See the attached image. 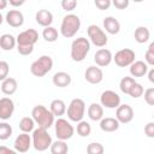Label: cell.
Listing matches in <instances>:
<instances>
[{
	"label": "cell",
	"mask_w": 154,
	"mask_h": 154,
	"mask_svg": "<svg viewBox=\"0 0 154 154\" xmlns=\"http://www.w3.org/2000/svg\"><path fill=\"white\" fill-rule=\"evenodd\" d=\"M91 132V126L88 122L85 120H81L78 122L77 124V134L81 136V137H88Z\"/></svg>",
	"instance_id": "32"
},
{
	"label": "cell",
	"mask_w": 154,
	"mask_h": 154,
	"mask_svg": "<svg viewBox=\"0 0 154 154\" xmlns=\"http://www.w3.org/2000/svg\"><path fill=\"white\" fill-rule=\"evenodd\" d=\"M49 150H51V154H67L69 147L65 141L57 140L55 142H52Z\"/></svg>",
	"instance_id": "28"
},
{
	"label": "cell",
	"mask_w": 154,
	"mask_h": 154,
	"mask_svg": "<svg viewBox=\"0 0 154 154\" xmlns=\"http://www.w3.org/2000/svg\"><path fill=\"white\" fill-rule=\"evenodd\" d=\"M144 63L148 65V66H153L154 65V42H152L148 47V49L146 51V54H144Z\"/></svg>",
	"instance_id": "36"
},
{
	"label": "cell",
	"mask_w": 154,
	"mask_h": 154,
	"mask_svg": "<svg viewBox=\"0 0 154 154\" xmlns=\"http://www.w3.org/2000/svg\"><path fill=\"white\" fill-rule=\"evenodd\" d=\"M8 72H10V66L7 61L0 60V81L1 82L8 77Z\"/></svg>",
	"instance_id": "37"
},
{
	"label": "cell",
	"mask_w": 154,
	"mask_h": 154,
	"mask_svg": "<svg viewBox=\"0 0 154 154\" xmlns=\"http://www.w3.org/2000/svg\"><path fill=\"white\" fill-rule=\"evenodd\" d=\"M90 51V42L87 37H77L71 43V58L73 61H83Z\"/></svg>",
	"instance_id": "4"
},
{
	"label": "cell",
	"mask_w": 154,
	"mask_h": 154,
	"mask_svg": "<svg viewBox=\"0 0 154 154\" xmlns=\"http://www.w3.org/2000/svg\"><path fill=\"white\" fill-rule=\"evenodd\" d=\"M52 144V137L48 134L46 129L37 128L32 131V137H31V146L38 150V152H45L47 150Z\"/></svg>",
	"instance_id": "5"
},
{
	"label": "cell",
	"mask_w": 154,
	"mask_h": 154,
	"mask_svg": "<svg viewBox=\"0 0 154 154\" xmlns=\"http://www.w3.org/2000/svg\"><path fill=\"white\" fill-rule=\"evenodd\" d=\"M84 78L90 84H99L103 79V72L97 66H89L84 72Z\"/></svg>",
	"instance_id": "15"
},
{
	"label": "cell",
	"mask_w": 154,
	"mask_h": 154,
	"mask_svg": "<svg viewBox=\"0 0 154 154\" xmlns=\"http://www.w3.org/2000/svg\"><path fill=\"white\" fill-rule=\"evenodd\" d=\"M35 19L38 25L47 28V26H51V24L53 23V14L48 10H38L35 14Z\"/></svg>",
	"instance_id": "18"
},
{
	"label": "cell",
	"mask_w": 154,
	"mask_h": 154,
	"mask_svg": "<svg viewBox=\"0 0 154 154\" xmlns=\"http://www.w3.org/2000/svg\"><path fill=\"white\" fill-rule=\"evenodd\" d=\"M87 32H88V36H89V42H91L94 46L99 47V48H102L107 45V35L106 32L97 26L96 24H91L87 28Z\"/></svg>",
	"instance_id": "9"
},
{
	"label": "cell",
	"mask_w": 154,
	"mask_h": 154,
	"mask_svg": "<svg viewBox=\"0 0 154 154\" xmlns=\"http://www.w3.org/2000/svg\"><path fill=\"white\" fill-rule=\"evenodd\" d=\"M148 72V65L142 60H136L130 65V75L134 77H143Z\"/></svg>",
	"instance_id": "20"
},
{
	"label": "cell",
	"mask_w": 154,
	"mask_h": 154,
	"mask_svg": "<svg viewBox=\"0 0 154 154\" xmlns=\"http://www.w3.org/2000/svg\"><path fill=\"white\" fill-rule=\"evenodd\" d=\"M53 67V59L49 55H41L30 65V72L35 77L46 76Z\"/></svg>",
	"instance_id": "6"
},
{
	"label": "cell",
	"mask_w": 154,
	"mask_h": 154,
	"mask_svg": "<svg viewBox=\"0 0 154 154\" xmlns=\"http://www.w3.org/2000/svg\"><path fill=\"white\" fill-rule=\"evenodd\" d=\"M81 28V19L77 14L70 13L66 14L63 20H61V25H60V34L65 37V38H71L73 37L77 31Z\"/></svg>",
	"instance_id": "3"
},
{
	"label": "cell",
	"mask_w": 154,
	"mask_h": 154,
	"mask_svg": "<svg viewBox=\"0 0 154 154\" xmlns=\"http://www.w3.org/2000/svg\"><path fill=\"white\" fill-rule=\"evenodd\" d=\"M88 117L94 122L101 120L103 118V107L96 102L90 103L88 107Z\"/></svg>",
	"instance_id": "24"
},
{
	"label": "cell",
	"mask_w": 154,
	"mask_h": 154,
	"mask_svg": "<svg viewBox=\"0 0 154 154\" xmlns=\"http://www.w3.org/2000/svg\"><path fill=\"white\" fill-rule=\"evenodd\" d=\"M34 126H35V122L32 120L31 117H23L19 122V129L22 130V132L29 134L30 131H34Z\"/></svg>",
	"instance_id": "30"
},
{
	"label": "cell",
	"mask_w": 154,
	"mask_h": 154,
	"mask_svg": "<svg viewBox=\"0 0 154 154\" xmlns=\"http://www.w3.org/2000/svg\"><path fill=\"white\" fill-rule=\"evenodd\" d=\"M135 58H136V55H135V52L132 49H130V48H123V49L118 51L114 54V57H113L112 60H114V63H116L117 66H119V67H126V66H130L135 61Z\"/></svg>",
	"instance_id": "10"
},
{
	"label": "cell",
	"mask_w": 154,
	"mask_h": 154,
	"mask_svg": "<svg viewBox=\"0 0 154 154\" xmlns=\"http://www.w3.org/2000/svg\"><path fill=\"white\" fill-rule=\"evenodd\" d=\"M116 119L119 122V124H128L134 119V109L130 105L124 103L119 105L116 111Z\"/></svg>",
	"instance_id": "12"
},
{
	"label": "cell",
	"mask_w": 154,
	"mask_h": 154,
	"mask_svg": "<svg viewBox=\"0 0 154 154\" xmlns=\"http://www.w3.org/2000/svg\"><path fill=\"white\" fill-rule=\"evenodd\" d=\"M16 37L11 34H4L0 36V48L4 51H11L16 47Z\"/></svg>",
	"instance_id": "26"
},
{
	"label": "cell",
	"mask_w": 154,
	"mask_h": 154,
	"mask_svg": "<svg viewBox=\"0 0 154 154\" xmlns=\"http://www.w3.org/2000/svg\"><path fill=\"white\" fill-rule=\"evenodd\" d=\"M144 134H146L149 138H153V137H154V123H153V122H149V123L144 126Z\"/></svg>",
	"instance_id": "42"
},
{
	"label": "cell",
	"mask_w": 154,
	"mask_h": 154,
	"mask_svg": "<svg viewBox=\"0 0 154 154\" xmlns=\"http://www.w3.org/2000/svg\"><path fill=\"white\" fill-rule=\"evenodd\" d=\"M14 112V102L10 97L0 99V119L7 120L12 117Z\"/></svg>",
	"instance_id": "14"
},
{
	"label": "cell",
	"mask_w": 154,
	"mask_h": 154,
	"mask_svg": "<svg viewBox=\"0 0 154 154\" xmlns=\"http://www.w3.org/2000/svg\"><path fill=\"white\" fill-rule=\"evenodd\" d=\"M7 4H8V1H7V0H0V10L6 8Z\"/></svg>",
	"instance_id": "46"
},
{
	"label": "cell",
	"mask_w": 154,
	"mask_h": 154,
	"mask_svg": "<svg viewBox=\"0 0 154 154\" xmlns=\"http://www.w3.org/2000/svg\"><path fill=\"white\" fill-rule=\"evenodd\" d=\"M24 0H10L8 1V4L11 5V6H14V7H19V6H22V5H24Z\"/></svg>",
	"instance_id": "44"
},
{
	"label": "cell",
	"mask_w": 154,
	"mask_h": 154,
	"mask_svg": "<svg viewBox=\"0 0 154 154\" xmlns=\"http://www.w3.org/2000/svg\"><path fill=\"white\" fill-rule=\"evenodd\" d=\"M119 122L116 119V118H112V117H106V118H102L100 120V129L105 132H113V131H117L119 129Z\"/></svg>",
	"instance_id": "22"
},
{
	"label": "cell",
	"mask_w": 154,
	"mask_h": 154,
	"mask_svg": "<svg viewBox=\"0 0 154 154\" xmlns=\"http://www.w3.org/2000/svg\"><path fill=\"white\" fill-rule=\"evenodd\" d=\"M148 78L152 83H154V69H148Z\"/></svg>",
	"instance_id": "45"
},
{
	"label": "cell",
	"mask_w": 154,
	"mask_h": 154,
	"mask_svg": "<svg viewBox=\"0 0 154 154\" xmlns=\"http://www.w3.org/2000/svg\"><path fill=\"white\" fill-rule=\"evenodd\" d=\"M11 135H12V126L6 122L0 123V140L1 141L8 140Z\"/></svg>",
	"instance_id": "33"
},
{
	"label": "cell",
	"mask_w": 154,
	"mask_h": 154,
	"mask_svg": "<svg viewBox=\"0 0 154 154\" xmlns=\"http://www.w3.org/2000/svg\"><path fill=\"white\" fill-rule=\"evenodd\" d=\"M2 22H4V18H2V14H1V13H0V24H1V23H2Z\"/></svg>",
	"instance_id": "47"
},
{
	"label": "cell",
	"mask_w": 154,
	"mask_h": 154,
	"mask_svg": "<svg viewBox=\"0 0 154 154\" xmlns=\"http://www.w3.org/2000/svg\"><path fill=\"white\" fill-rule=\"evenodd\" d=\"M77 6V1L76 0H63L61 1V7L65 11H73Z\"/></svg>",
	"instance_id": "39"
},
{
	"label": "cell",
	"mask_w": 154,
	"mask_h": 154,
	"mask_svg": "<svg viewBox=\"0 0 154 154\" xmlns=\"http://www.w3.org/2000/svg\"><path fill=\"white\" fill-rule=\"evenodd\" d=\"M17 88H18V83L14 78L12 77H7L6 79H4L1 82V91L5 94V95H13L16 91H17Z\"/></svg>",
	"instance_id": "23"
},
{
	"label": "cell",
	"mask_w": 154,
	"mask_h": 154,
	"mask_svg": "<svg viewBox=\"0 0 154 154\" xmlns=\"http://www.w3.org/2000/svg\"><path fill=\"white\" fill-rule=\"evenodd\" d=\"M144 94V101L149 105V106H153L154 105V88H148L143 91Z\"/></svg>",
	"instance_id": "38"
},
{
	"label": "cell",
	"mask_w": 154,
	"mask_h": 154,
	"mask_svg": "<svg viewBox=\"0 0 154 154\" xmlns=\"http://www.w3.org/2000/svg\"><path fill=\"white\" fill-rule=\"evenodd\" d=\"M54 126H55V136L60 141H67L75 134V129L71 125V123L64 118H58L54 122Z\"/></svg>",
	"instance_id": "8"
},
{
	"label": "cell",
	"mask_w": 154,
	"mask_h": 154,
	"mask_svg": "<svg viewBox=\"0 0 154 154\" xmlns=\"http://www.w3.org/2000/svg\"><path fill=\"white\" fill-rule=\"evenodd\" d=\"M38 40V32L35 29H26L16 37L17 51L22 55H29L34 51V45Z\"/></svg>",
	"instance_id": "1"
},
{
	"label": "cell",
	"mask_w": 154,
	"mask_h": 154,
	"mask_svg": "<svg viewBox=\"0 0 154 154\" xmlns=\"http://www.w3.org/2000/svg\"><path fill=\"white\" fill-rule=\"evenodd\" d=\"M58 36H59V32L58 30L54 28V26H47L43 29L42 31V37L47 41V42H55L58 40Z\"/></svg>",
	"instance_id": "29"
},
{
	"label": "cell",
	"mask_w": 154,
	"mask_h": 154,
	"mask_svg": "<svg viewBox=\"0 0 154 154\" xmlns=\"http://www.w3.org/2000/svg\"><path fill=\"white\" fill-rule=\"evenodd\" d=\"M113 57H112V53L109 49L107 48H100L99 51H96V53L94 54V61L96 63L97 66L100 67H105V66H108L112 61Z\"/></svg>",
	"instance_id": "16"
},
{
	"label": "cell",
	"mask_w": 154,
	"mask_h": 154,
	"mask_svg": "<svg viewBox=\"0 0 154 154\" xmlns=\"http://www.w3.org/2000/svg\"><path fill=\"white\" fill-rule=\"evenodd\" d=\"M49 111L52 112V114H53L54 117L60 118V117L64 116L65 112H66V105H65V102H64L63 100H60V99H54V100L51 102V105H49Z\"/></svg>",
	"instance_id": "25"
},
{
	"label": "cell",
	"mask_w": 154,
	"mask_h": 154,
	"mask_svg": "<svg viewBox=\"0 0 154 154\" xmlns=\"http://www.w3.org/2000/svg\"><path fill=\"white\" fill-rule=\"evenodd\" d=\"M102 24H103V29L106 30V32H108L111 35H116L120 30V23L118 22V19H116L112 16L105 17Z\"/></svg>",
	"instance_id": "19"
},
{
	"label": "cell",
	"mask_w": 154,
	"mask_h": 154,
	"mask_svg": "<svg viewBox=\"0 0 154 154\" xmlns=\"http://www.w3.org/2000/svg\"><path fill=\"white\" fill-rule=\"evenodd\" d=\"M13 147H14V150L17 153L28 152L30 149V147H31V137L29 136V134H25V132L19 134L14 140Z\"/></svg>",
	"instance_id": "13"
},
{
	"label": "cell",
	"mask_w": 154,
	"mask_h": 154,
	"mask_svg": "<svg viewBox=\"0 0 154 154\" xmlns=\"http://www.w3.org/2000/svg\"><path fill=\"white\" fill-rule=\"evenodd\" d=\"M111 4H113V6L118 10H125L129 6V0H114Z\"/></svg>",
	"instance_id": "41"
},
{
	"label": "cell",
	"mask_w": 154,
	"mask_h": 154,
	"mask_svg": "<svg viewBox=\"0 0 154 154\" xmlns=\"http://www.w3.org/2000/svg\"><path fill=\"white\" fill-rule=\"evenodd\" d=\"M135 83H136L135 78H132V77H130V76H125V77H123V78L120 79V82H119V88H120L122 93L129 94L130 89L132 88V85H134Z\"/></svg>",
	"instance_id": "31"
},
{
	"label": "cell",
	"mask_w": 154,
	"mask_h": 154,
	"mask_svg": "<svg viewBox=\"0 0 154 154\" xmlns=\"http://www.w3.org/2000/svg\"><path fill=\"white\" fill-rule=\"evenodd\" d=\"M52 82L58 88H66L71 84V76L67 72L60 71L54 73V76L52 77Z\"/></svg>",
	"instance_id": "21"
},
{
	"label": "cell",
	"mask_w": 154,
	"mask_h": 154,
	"mask_svg": "<svg viewBox=\"0 0 154 154\" xmlns=\"http://www.w3.org/2000/svg\"><path fill=\"white\" fill-rule=\"evenodd\" d=\"M66 113H67V118L71 120V122H75V123H78L81 120H83V117H84V113H85V103L82 99L79 97H76V99H72L67 109H66Z\"/></svg>",
	"instance_id": "7"
},
{
	"label": "cell",
	"mask_w": 154,
	"mask_h": 154,
	"mask_svg": "<svg viewBox=\"0 0 154 154\" xmlns=\"http://www.w3.org/2000/svg\"><path fill=\"white\" fill-rule=\"evenodd\" d=\"M134 37H135L136 42L146 43L150 37V31L147 26H138L134 32Z\"/></svg>",
	"instance_id": "27"
},
{
	"label": "cell",
	"mask_w": 154,
	"mask_h": 154,
	"mask_svg": "<svg viewBox=\"0 0 154 154\" xmlns=\"http://www.w3.org/2000/svg\"><path fill=\"white\" fill-rule=\"evenodd\" d=\"M0 154H18L14 149H11L6 146H0Z\"/></svg>",
	"instance_id": "43"
},
{
	"label": "cell",
	"mask_w": 154,
	"mask_h": 154,
	"mask_svg": "<svg viewBox=\"0 0 154 154\" xmlns=\"http://www.w3.org/2000/svg\"><path fill=\"white\" fill-rule=\"evenodd\" d=\"M100 105L106 108H117L120 105V96L113 90H105L100 96Z\"/></svg>",
	"instance_id": "11"
},
{
	"label": "cell",
	"mask_w": 154,
	"mask_h": 154,
	"mask_svg": "<svg viewBox=\"0 0 154 154\" xmlns=\"http://www.w3.org/2000/svg\"><path fill=\"white\" fill-rule=\"evenodd\" d=\"M6 23L12 28H19L24 23V16L19 10H10L5 17Z\"/></svg>",
	"instance_id": "17"
},
{
	"label": "cell",
	"mask_w": 154,
	"mask_h": 154,
	"mask_svg": "<svg viewBox=\"0 0 154 154\" xmlns=\"http://www.w3.org/2000/svg\"><path fill=\"white\" fill-rule=\"evenodd\" d=\"M105 148L99 142H91L87 147V154H103Z\"/></svg>",
	"instance_id": "34"
},
{
	"label": "cell",
	"mask_w": 154,
	"mask_h": 154,
	"mask_svg": "<svg viewBox=\"0 0 154 154\" xmlns=\"http://www.w3.org/2000/svg\"><path fill=\"white\" fill-rule=\"evenodd\" d=\"M143 91H144V88L142 87V84H140V83L136 82V83L132 85V88L130 89V91H129L128 95H130V96L134 97V99H138V97H141V96L143 95Z\"/></svg>",
	"instance_id": "35"
},
{
	"label": "cell",
	"mask_w": 154,
	"mask_h": 154,
	"mask_svg": "<svg viewBox=\"0 0 154 154\" xmlns=\"http://www.w3.org/2000/svg\"><path fill=\"white\" fill-rule=\"evenodd\" d=\"M31 118L38 128L48 130L54 124V116L43 105H37L31 109Z\"/></svg>",
	"instance_id": "2"
},
{
	"label": "cell",
	"mask_w": 154,
	"mask_h": 154,
	"mask_svg": "<svg viewBox=\"0 0 154 154\" xmlns=\"http://www.w3.org/2000/svg\"><path fill=\"white\" fill-rule=\"evenodd\" d=\"M94 4L99 10H107L112 5L109 0H95Z\"/></svg>",
	"instance_id": "40"
}]
</instances>
